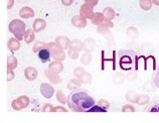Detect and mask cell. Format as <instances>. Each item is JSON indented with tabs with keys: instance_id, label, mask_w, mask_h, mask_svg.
I'll return each mask as SVG.
<instances>
[{
	"instance_id": "6da1fadb",
	"label": "cell",
	"mask_w": 159,
	"mask_h": 123,
	"mask_svg": "<svg viewBox=\"0 0 159 123\" xmlns=\"http://www.w3.org/2000/svg\"><path fill=\"white\" fill-rule=\"evenodd\" d=\"M68 105L73 111L85 112L94 107L95 100L85 91H73L68 97Z\"/></svg>"
},
{
	"instance_id": "7a4b0ae2",
	"label": "cell",
	"mask_w": 159,
	"mask_h": 123,
	"mask_svg": "<svg viewBox=\"0 0 159 123\" xmlns=\"http://www.w3.org/2000/svg\"><path fill=\"white\" fill-rule=\"evenodd\" d=\"M37 57L40 60L41 63H48L51 61V52L48 49H41L37 52Z\"/></svg>"
}]
</instances>
